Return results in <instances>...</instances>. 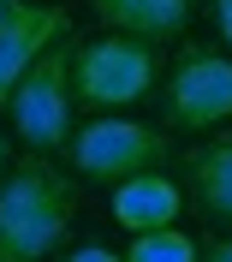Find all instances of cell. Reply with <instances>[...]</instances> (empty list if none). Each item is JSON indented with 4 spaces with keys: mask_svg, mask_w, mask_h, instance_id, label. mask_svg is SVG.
<instances>
[{
    "mask_svg": "<svg viewBox=\"0 0 232 262\" xmlns=\"http://www.w3.org/2000/svg\"><path fill=\"white\" fill-rule=\"evenodd\" d=\"M66 30H72L66 6H36V0H12L6 6V18H0V107L12 101V83L30 72V60Z\"/></svg>",
    "mask_w": 232,
    "mask_h": 262,
    "instance_id": "6",
    "label": "cell"
},
{
    "mask_svg": "<svg viewBox=\"0 0 232 262\" xmlns=\"http://www.w3.org/2000/svg\"><path fill=\"white\" fill-rule=\"evenodd\" d=\"M208 12H215L220 36H226V42H232V0H208Z\"/></svg>",
    "mask_w": 232,
    "mask_h": 262,
    "instance_id": "13",
    "label": "cell"
},
{
    "mask_svg": "<svg viewBox=\"0 0 232 262\" xmlns=\"http://www.w3.org/2000/svg\"><path fill=\"white\" fill-rule=\"evenodd\" d=\"M155 78H161V54L143 36L113 30V36H89V42L72 48V96L96 114L143 101L155 90Z\"/></svg>",
    "mask_w": 232,
    "mask_h": 262,
    "instance_id": "3",
    "label": "cell"
},
{
    "mask_svg": "<svg viewBox=\"0 0 232 262\" xmlns=\"http://www.w3.org/2000/svg\"><path fill=\"white\" fill-rule=\"evenodd\" d=\"M72 48H78V36H54L48 48L30 60V72L12 83V101H6V114H12V131L36 155H48V149H66L72 143Z\"/></svg>",
    "mask_w": 232,
    "mask_h": 262,
    "instance_id": "2",
    "label": "cell"
},
{
    "mask_svg": "<svg viewBox=\"0 0 232 262\" xmlns=\"http://www.w3.org/2000/svg\"><path fill=\"white\" fill-rule=\"evenodd\" d=\"M60 262H125L119 250H107V245H78V250H66Z\"/></svg>",
    "mask_w": 232,
    "mask_h": 262,
    "instance_id": "11",
    "label": "cell"
},
{
    "mask_svg": "<svg viewBox=\"0 0 232 262\" xmlns=\"http://www.w3.org/2000/svg\"><path fill=\"white\" fill-rule=\"evenodd\" d=\"M101 24H113L125 36H143V42H173L191 24V6L197 0H89Z\"/></svg>",
    "mask_w": 232,
    "mask_h": 262,
    "instance_id": "9",
    "label": "cell"
},
{
    "mask_svg": "<svg viewBox=\"0 0 232 262\" xmlns=\"http://www.w3.org/2000/svg\"><path fill=\"white\" fill-rule=\"evenodd\" d=\"M78 185L48 161L24 155L0 173V262H42L72 232Z\"/></svg>",
    "mask_w": 232,
    "mask_h": 262,
    "instance_id": "1",
    "label": "cell"
},
{
    "mask_svg": "<svg viewBox=\"0 0 232 262\" xmlns=\"http://www.w3.org/2000/svg\"><path fill=\"white\" fill-rule=\"evenodd\" d=\"M167 161V131L155 125H137V119H113V114H96L89 125L72 131V167L83 179H101V185H119L131 173H149V167Z\"/></svg>",
    "mask_w": 232,
    "mask_h": 262,
    "instance_id": "4",
    "label": "cell"
},
{
    "mask_svg": "<svg viewBox=\"0 0 232 262\" xmlns=\"http://www.w3.org/2000/svg\"><path fill=\"white\" fill-rule=\"evenodd\" d=\"M6 6H12V0H0V18H6Z\"/></svg>",
    "mask_w": 232,
    "mask_h": 262,
    "instance_id": "15",
    "label": "cell"
},
{
    "mask_svg": "<svg viewBox=\"0 0 232 262\" xmlns=\"http://www.w3.org/2000/svg\"><path fill=\"white\" fill-rule=\"evenodd\" d=\"M184 179H191L197 209L232 227V137H208V143L184 149Z\"/></svg>",
    "mask_w": 232,
    "mask_h": 262,
    "instance_id": "8",
    "label": "cell"
},
{
    "mask_svg": "<svg viewBox=\"0 0 232 262\" xmlns=\"http://www.w3.org/2000/svg\"><path fill=\"white\" fill-rule=\"evenodd\" d=\"M197 262H232V238H202Z\"/></svg>",
    "mask_w": 232,
    "mask_h": 262,
    "instance_id": "12",
    "label": "cell"
},
{
    "mask_svg": "<svg viewBox=\"0 0 232 262\" xmlns=\"http://www.w3.org/2000/svg\"><path fill=\"white\" fill-rule=\"evenodd\" d=\"M6 167H12V149H6V137H0V173H6Z\"/></svg>",
    "mask_w": 232,
    "mask_h": 262,
    "instance_id": "14",
    "label": "cell"
},
{
    "mask_svg": "<svg viewBox=\"0 0 232 262\" xmlns=\"http://www.w3.org/2000/svg\"><path fill=\"white\" fill-rule=\"evenodd\" d=\"M167 119L179 131H215L232 119V54L191 42L167 83Z\"/></svg>",
    "mask_w": 232,
    "mask_h": 262,
    "instance_id": "5",
    "label": "cell"
},
{
    "mask_svg": "<svg viewBox=\"0 0 232 262\" xmlns=\"http://www.w3.org/2000/svg\"><path fill=\"white\" fill-rule=\"evenodd\" d=\"M202 238H191V232L179 227H149V232H131V250H125V262H197Z\"/></svg>",
    "mask_w": 232,
    "mask_h": 262,
    "instance_id": "10",
    "label": "cell"
},
{
    "mask_svg": "<svg viewBox=\"0 0 232 262\" xmlns=\"http://www.w3.org/2000/svg\"><path fill=\"white\" fill-rule=\"evenodd\" d=\"M184 209V196L179 185L167 179V173H131V179H119L113 185V221L125 232H149V227H173Z\"/></svg>",
    "mask_w": 232,
    "mask_h": 262,
    "instance_id": "7",
    "label": "cell"
}]
</instances>
